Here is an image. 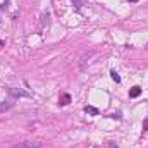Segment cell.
Returning a JSON list of instances; mask_svg holds the SVG:
<instances>
[{"mask_svg": "<svg viewBox=\"0 0 148 148\" xmlns=\"http://www.w3.org/2000/svg\"><path fill=\"white\" fill-rule=\"evenodd\" d=\"M72 4L76 5V7H81V5H83V0H72Z\"/></svg>", "mask_w": 148, "mask_h": 148, "instance_id": "9", "label": "cell"}, {"mask_svg": "<svg viewBox=\"0 0 148 148\" xmlns=\"http://www.w3.org/2000/svg\"><path fill=\"white\" fill-rule=\"evenodd\" d=\"M110 76H112V79L116 81V83H121V76H119V74H117L116 71H110Z\"/></svg>", "mask_w": 148, "mask_h": 148, "instance_id": "8", "label": "cell"}, {"mask_svg": "<svg viewBox=\"0 0 148 148\" xmlns=\"http://www.w3.org/2000/svg\"><path fill=\"white\" fill-rule=\"evenodd\" d=\"M84 112H86V114H91V116H98V108L91 107V105H86V107H84Z\"/></svg>", "mask_w": 148, "mask_h": 148, "instance_id": "6", "label": "cell"}, {"mask_svg": "<svg viewBox=\"0 0 148 148\" xmlns=\"http://www.w3.org/2000/svg\"><path fill=\"white\" fill-rule=\"evenodd\" d=\"M9 95L14 98H31L33 97L29 91L22 90V88H9Z\"/></svg>", "mask_w": 148, "mask_h": 148, "instance_id": "1", "label": "cell"}, {"mask_svg": "<svg viewBox=\"0 0 148 148\" xmlns=\"http://www.w3.org/2000/svg\"><path fill=\"white\" fill-rule=\"evenodd\" d=\"M0 47H4V41H2V40H0Z\"/></svg>", "mask_w": 148, "mask_h": 148, "instance_id": "10", "label": "cell"}, {"mask_svg": "<svg viewBox=\"0 0 148 148\" xmlns=\"http://www.w3.org/2000/svg\"><path fill=\"white\" fill-rule=\"evenodd\" d=\"M14 107V103L12 102H0V114L5 112V110H9V108Z\"/></svg>", "mask_w": 148, "mask_h": 148, "instance_id": "5", "label": "cell"}, {"mask_svg": "<svg viewBox=\"0 0 148 148\" xmlns=\"http://www.w3.org/2000/svg\"><path fill=\"white\" fill-rule=\"evenodd\" d=\"M12 148H41L40 141H22L19 145H14Z\"/></svg>", "mask_w": 148, "mask_h": 148, "instance_id": "3", "label": "cell"}, {"mask_svg": "<svg viewBox=\"0 0 148 148\" xmlns=\"http://www.w3.org/2000/svg\"><path fill=\"white\" fill-rule=\"evenodd\" d=\"M69 102H71V95H69V93H64L60 97V102H59V103H60V105H67Z\"/></svg>", "mask_w": 148, "mask_h": 148, "instance_id": "7", "label": "cell"}, {"mask_svg": "<svg viewBox=\"0 0 148 148\" xmlns=\"http://www.w3.org/2000/svg\"><path fill=\"white\" fill-rule=\"evenodd\" d=\"M93 55H95V52H84V54L81 55V59H79V69L81 71L86 69V64L90 62V59L93 57Z\"/></svg>", "mask_w": 148, "mask_h": 148, "instance_id": "2", "label": "cell"}, {"mask_svg": "<svg viewBox=\"0 0 148 148\" xmlns=\"http://www.w3.org/2000/svg\"><path fill=\"white\" fill-rule=\"evenodd\" d=\"M141 95V88L140 86H133L129 90V98H136V97H140Z\"/></svg>", "mask_w": 148, "mask_h": 148, "instance_id": "4", "label": "cell"}, {"mask_svg": "<svg viewBox=\"0 0 148 148\" xmlns=\"http://www.w3.org/2000/svg\"><path fill=\"white\" fill-rule=\"evenodd\" d=\"M129 2H138V0H129Z\"/></svg>", "mask_w": 148, "mask_h": 148, "instance_id": "11", "label": "cell"}]
</instances>
